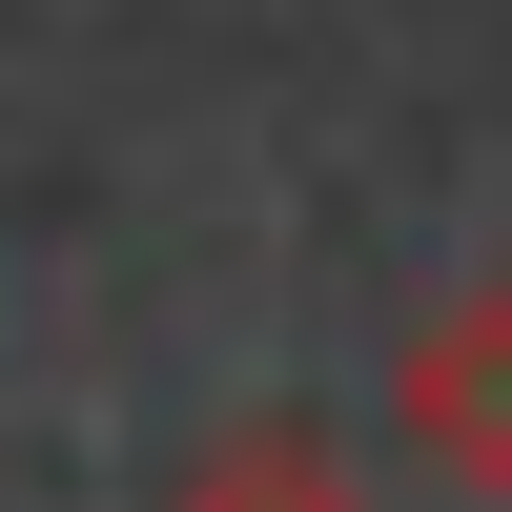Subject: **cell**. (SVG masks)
<instances>
[{
    "mask_svg": "<svg viewBox=\"0 0 512 512\" xmlns=\"http://www.w3.org/2000/svg\"><path fill=\"white\" fill-rule=\"evenodd\" d=\"M390 451H410L451 512H512V267H472L451 308H410V349H390Z\"/></svg>",
    "mask_w": 512,
    "mask_h": 512,
    "instance_id": "1",
    "label": "cell"
},
{
    "mask_svg": "<svg viewBox=\"0 0 512 512\" xmlns=\"http://www.w3.org/2000/svg\"><path fill=\"white\" fill-rule=\"evenodd\" d=\"M164 512H390V492H369V472H349L328 431H205Z\"/></svg>",
    "mask_w": 512,
    "mask_h": 512,
    "instance_id": "2",
    "label": "cell"
}]
</instances>
